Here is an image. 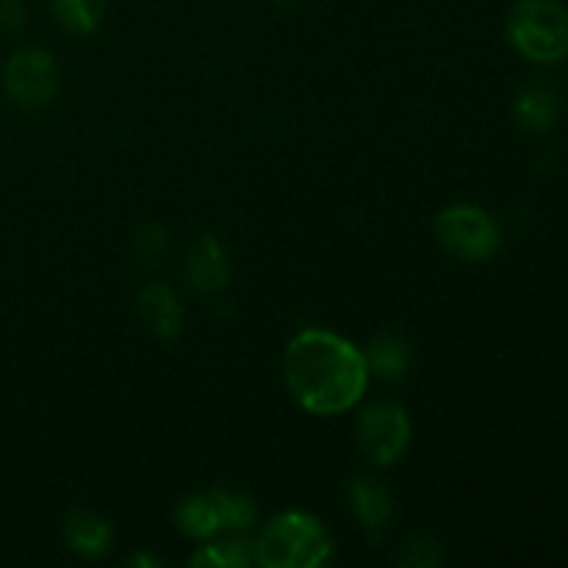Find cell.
Masks as SVG:
<instances>
[{"label": "cell", "instance_id": "cell-1", "mask_svg": "<svg viewBox=\"0 0 568 568\" xmlns=\"http://www.w3.org/2000/svg\"><path fill=\"white\" fill-rule=\"evenodd\" d=\"M369 377L364 349L325 327L300 331L283 355V381L305 414H347L364 399Z\"/></svg>", "mask_w": 568, "mask_h": 568}, {"label": "cell", "instance_id": "cell-2", "mask_svg": "<svg viewBox=\"0 0 568 568\" xmlns=\"http://www.w3.org/2000/svg\"><path fill=\"white\" fill-rule=\"evenodd\" d=\"M253 558L264 568H320L333 558V538L314 514L286 510L255 538Z\"/></svg>", "mask_w": 568, "mask_h": 568}, {"label": "cell", "instance_id": "cell-3", "mask_svg": "<svg viewBox=\"0 0 568 568\" xmlns=\"http://www.w3.org/2000/svg\"><path fill=\"white\" fill-rule=\"evenodd\" d=\"M510 48L532 64L568 59V9L560 0H516L505 17Z\"/></svg>", "mask_w": 568, "mask_h": 568}, {"label": "cell", "instance_id": "cell-4", "mask_svg": "<svg viewBox=\"0 0 568 568\" xmlns=\"http://www.w3.org/2000/svg\"><path fill=\"white\" fill-rule=\"evenodd\" d=\"M436 239L453 258L464 264H486L503 247V225L483 205L455 203L438 211Z\"/></svg>", "mask_w": 568, "mask_h": 568}, {"label": "cell", "instance_id": "cell-5", "mask_svg": "<svg viewBox=\"0 0 568 568\" xmlns=\"http://www.w3.org/2000/svg\"><path fill=\"white\" fill-rule=\"evenodd\" d=\"M414 442V425L408 410L394 399H375L366 405L355 422V444L361 455L377 469L399 464Z\"/></svg>", "mask_w": 568, "mask_h": 568}, {"label": "cell", "instance_id": "cell-6", "mask_svg": "<svg viewBox=\"0 0 568 568\" xmlns=\"http://www.w3.org/2000/svg\"><path fill=\"white\" fill-rule=\"evenodd\" d=\"M3 87L11 103L20 109H44L53 103L61 87V72L53 53L44 48H20L3 67Z\"/></svg>", "mask_w": 568, "mask_h": 568}, {"label": "cell", "instance_id": "cell-7", "mask_svg": "<svg viewBox=\"0 0 568 568\" xmlns=\"http://www.w3.org/2000/svg\"><path fill=\"white\" fill-rule=\"evenodd\" d=\"M231 255L216 236L205 233L189 247L186 261H183V277L197 294L216 297L231 286Z\"/></svg>", "mask_w": 568, "mask_h": 568}, {"label": "cell", "instance_id": "cell-8", "mask_svg": "<svg viewBox=\"0 0 568 568\" xmlns=\"http://www.w3.org/2000/svg\"><path fill=\"white\" fill-rule=\"evenodd\" d=\"M349 508H353L358 527L366 532L372 544H377L386 532L388 521L394 516V494L383 480L369 475H361L347 488Z\"/></svg>", "mask_w": 568, "mask_h": 568}, {"label": "cell", "instance_id": "cell-9", "mask_svg": "<svg viewBox=\"0 0 568 568\" xmlns=\"http://www.w3.org/2000/svg\"><path fill=\"white\" fill-rule=\"evenodd\" d=\"M564 116V98L558 87L544 78L527 81L514 98V120L527 133H549Z\"/></svg>", "mask_w": 568, "mask_h": 568}, {"label": "cell", "instance_id": "cell-10", "mask_svg": "<svg viewBox=\"0 0 568 568\" xmlns=\"http://www.w3.org/2000/svg\"><path fill=\"white\" fill-rule=\"evenodd\" d=\"M136 314L142 325L148 327L150 336L161 338V342L181 336L183 322H186L181 297L166 283H148L136 294Z\"/></svg>", "mask_w": 568, "mask_h": 568}, {"label": "cell", "instance_id": "cell-11", "mask_svg": "<svg viewBox=\"0 0 568 568\" xmlns=\"http://www.w3.org/2000/svg\"><path fill=\"white\" fill-rule=\"evenodd\" d=\"M64 544L81 560H100L114 544L111 525L94 510H72L64 521Z\"/></svg>", "mask_w": 568, "mask_h": 568}, {"label": "cell", "instance_id": "cell-12", "mask_svg": "<svg viewBox=\"0 0 568 568\" xmlns=\"http://www.w3.org/2000/svg\"><path fill=\"white\" fill-rule=\"evenodd\" d=\"M364 355L369 375L381 377L386 383L405 381L414 369V347L399 333H377V336H372Z\"/></svg>", "mask_w": 568, "mask_h": 568}, {"label": "cell", "instance_id": "cell-13", "mask_svg": "<svg viewBox=\"0 0 568 568\" xmlns=\"http://www.w3.org/2000/svg\"><path fill=\"white\" fill-rule=\"evenodd\" d=\"M175 521L178 530L186 538H192V541H211V538L222 532L220 514H216V505L209 491L183 499L175 508Z\"/></svg>", "mask_w": 568, "mask_h": 568}, {"label": "cell", "instance_id": "cell-14", "mask_svg": "<svg viewBox=\"0 0 568 568\" xmlns=\"http://www.w3.org/2000/svg\"><path fill=\"white\" fill-rule=\"evenodd\" d=\"M253 564V544L244 541L239 532H231L227 538H216V541L211 538L189 558V566L203 568H247Z\"/></svg>", "mask_w": 568, "mask_h": 568}, {"label": "cell", "instance_id": "cell-15", "mask_svg": "<svg viewBox=\"0 0 568 568\" xmlns=\"http://www.w3.org/2000/svg\"><path fill=\"white\" fill-rule=\"evenodd\" d=\"M209 494L216 505V514H220L222 532L244 536L247 530H253L255 521H258V505L250 494L236 491V488H211Z\"/></svg>", "mask_w": 568, "mask_h": 568}, {"label": "cell", "instance_id": "cell-16", "mask_svg": "<svg viewBox=\"0 0 568 568\" xmlns=\"http://www.w3.org/2000/svg\"><path fill=\"white\" fill-rule=\"evenodd\" d=\"M50 11L64 31L87 37L103 22L105 0H50Z\"/></svg>", "mask_w": 568, "mask_h": 568}, {"label": "cell", "instance_id": "cell-17", "mask_svg": "<svg viewBox=\"0 0 568 568\" xmlns=\"http://www.w3.org/2000/svg\"><path fill=\"white\" fill-rule=\"evenodd\" d=\"M394 564L403 568H433L442 564V544L438 538L419 532V536H408L399 544Z\"/></svg>", "mask_w": 568, "mask_h": 568}, {"label": "cell", "instance_id": "cell-18", "mask_svg": "<svg viewBox=\"0 0 568 568\" xmlns=\"http://www.w3.org/2000/svg\"><path fill=\"white\" fill-rule=\"evenodd\" d=\"M170 250V231L161 222H144L133 236V253L142 264H159Z\"/></svg>", "mask_w": 568, "mask_h": 568}, {"label": "cell", "instance_id": "cell-19", "mask_svg": "<svg viewBox=\"0 0 568 568\" xmlns=\"http://www.w3.org/2000/svg\"><path fill=\"white\" fill-rule=\"evenodd\" d=\"M28 14L22 0H0V31L20 33L26 28Z\"/></svg>", "mask_w": 568, "mask_h": 568}, {"label": "cell", "instance_id": "cell-20", "mask_svg": "<svg viewBox=\"0 0 568 568\" xmlns=\"http://www.w3.org/2000/svg\"><path fill=\"white\" fill-rule=\"evenodd\" d=\"M128 566H161V560L153 558V555L142 552V555H136V558L128 560Z\"/></svg>", "mask_w": 568, "mask_h": 568}, {"label": "cell", "instance_id": "cell-21", "mask_svg": "<svg viewBox=\"0 0 568 568\" xmlns=\"http://www.w3.org/2000/svg\"><path fill=\"white\" fill-rule=\"evenodd\" d=\"M275 3H294V0H275Z\"/></svg>", "mask_w": 568, "mask_h": 568}]
</instances>
